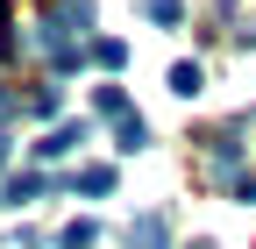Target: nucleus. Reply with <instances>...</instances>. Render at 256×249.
I'll return each instance as SVG.
<instances>
[{"label": "nucleus", "mask_w": 256, "mask_h": 249, "mask_svg": "<svg viewBox=\"0 0 256 249\" xmlns=\"http://www.w3.org/2000/svg\"><path fill=\"white\" fill-rule=\"evenodd\" d=\"M92 107H100V114H128V92H121V86H100V92H92Z\"/></svg>", "instance_id": "nucleus-10"}, {"label": "nucleus", "mask_w": 256, "mask_h": 249, "mask_svg": "<svg viewBox=\"0 0 256 249\" xmlns=\"http://www.w3.org/2000/svg\"><path fill=\"white\" fill-rule=\"evenodd\" d=\"M43 185H50L43 171H14L8 185H0V200H8V206H28V200H36V192H43Z\"/></svg>", "instance_id": "nucleus-4"}, {"label": "nucleus", "mask_w": 256, "mask_h": 249, "mask_svg": "<svg viewBox=\"0 0 256 249\" xmlns=\"http://www.w3.org/2000/svg\"><path fill=\"white\" fill-rule=\"evenodd\" d=\"M92 242H100V228H92V221H72V228H64V249H92Z\"/></svg>", "instance_id": "nucleus-12"}, {"label": "nucleus", "mask_w": 256, "mask_h": 249, "mask_svg": "<svg viewBox=\"0 0 256 249\" xmlns=\"http://www.w3.org/2000/svg\"><path fill=\"white\" fill-rule=\"evenodd\" d=\"M192 249H214V242H192Z\"/></svg>", "instance_id": "nucleus-14"}, {"label": "nucleus", "mask_w": 256, "mask_h": 249, "mask_svg": "<svg viewBox=\"0 0 256 249\" xmlns=\"http://www.w3.org/2000/svg\"><path fill=\"white\" fill-rule=\"evenodd\" d=\"M92 64H100V72H121L128 64V43L121 36H100V43H92Z\"/></svg>", "instance_id": "nucleus-6"}, {"label": "nucleus", "mask_w": 256, "mask_h": 249, "mask_svg": "<svg viewBox=\"0 0 256 249\" xmlns=\"http://www.w3.org/2000/svg\"><path fill=\"white\" fill-rule=\"evenodd\" d=\"M22 114H36V121H50V114H57V86H43V92H28V107H22Z\"/></svg>", "instance_id": "nucleus-11"}, {"label": "nucleus", "mask_w": 256, "mask_h": 249, "mask_svg": "<svg viewBox=\"0 0 256 249\" xmlns=\"http://www.w3.org/2000/svg\"><path fill=\"white\" fill-rule=\"evenodd\" d=\"M200 86H206V72L192 64V57H185V64H171V92H178V100H192Z\"/></svg>", "instance_id": "nucleus-7"}, {"label": "nucleus", "mask_w": 256, "mask_h": 249, "mask_svg": "<svg viewBox=\"0 0 256 249\" xmlns=\"http://www.w3.org/2000/svg\"><path fill=\"white\" fill-rule=\"evenodd\" d=\"M72 185H78V192H92V200H107V192H114V171H107V164H86Z\"/></svg>", "instance_id": "nucleus-5"}, {"label": "nucleus", "mask_w": 256, "mask_h": 249, "mask_svg": "<svg viewBox=\"0 0 256 249\" xmlns=\"http://www.w3.org/2000/svg\"><path fill=\"white\" fill-rule=\"evenodd\" d=\"M0 164H8V136H0Z\"/></svg>", "instance_id": "nucleus-13"}, {"label": "nucleus", "mask_w": 256, "mask_h": 249, "mask_svg": "<svg viewBox=\"0 0 256 249\" xmlns=\"http://www.w3.org/2000/svg\"><path fill=\"white\" fill-rule=\"evenodd\" d=\"M142 14H150L156 28H171V22H185V0H142Z\"/></svg>", "instance_id": "nucleus-8"}, {"label": "nucleus", "mask_w": 256, "mask_h": 249, "mask_svg": "<svg viewBox=\"0 0 256 249\" xmlns=\"http://www.w3.org/2000/svg\"><path fill=\"white\" fill-rule=\"evenodd\" d=\"M86 142H92V121H57V128L36 142V157L50 164V157H72V150H86Z\"/></svg>", "instance_id": "nucleus-2"}, {"label": "nucleus", "mask_w": 256, "mask_h": 249, "mask_svg": "<svg viewBox=\"0 0 256 249\" xmlns=\"http://www.w3.org/2000/svg\"><path fill=\"white\" fill-rule=\"evenodd\" d=\"M150 142V121L142 114H121V150H142Z\"/></svg>", "instance_id": "nucleus-9"}, {"label": "nucleus", "mask_w": 256, "mask_h": 249, "mask_svg": "<svg viewBox=\"0 0 256 249\" xmlns=\"http://www.w3.org/2000/svg\"><path fill=\"white\" fill-rule=\"evenodd\" d=\"M86 28H92V0H50V36L78 43Z\"/></svg>", "instance_id": "nucleus-1"}, {"label": "nucleus", "mask_w": 256, "mask_h": 249, "mask_svg": "<svg viewBox=\"0 0 256 249\" xmlns=\"http://www.w3.org/2000/svg\"><path fill=\"white\" fill-rule=\"evenodd\" d=\"M121 242H128V249H171V214H164V206H156V214H136Z\"/></svg>", "instance_id": "nucleus-3"}]
</instances>
